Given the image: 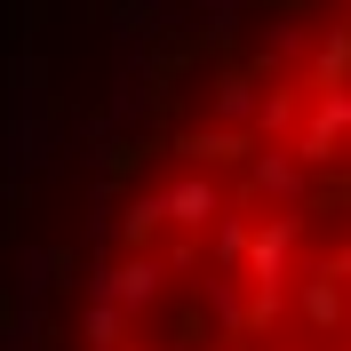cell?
Listing matches in <instances>:
<instances>
[{
    "mask_svg": "<svg viewBox=\"0 0 351 351\" xmlns=\"http://www.w3.org/2000/svg\"><path fill=\"white\" fill-rule=\"evenodd\" d=\"M120 351H144V343H120Z\"/></svg>",
    "mask_w": 351,
    "mask_h": 351,
    "instance_id": "obj_5",
    "label": "cell"
},
{
    "mask_svg": "<svg viewBox=\"0 0 351 351\" xmlns=\"http://www.w3.org/2000/svg\"><path fill=\"white\" fill-rule=\"evenodd\" d=\"M160 232H168V192H136L120 208V247H152Z\"/></svg>",
    "mask_w": 351,
    "mask_h": 351,
    "instance_id": "obj_4",
    "label": "cell"
},
{
    "mask_svg": "<svg viewBox=\"0 0 351 351\" xmlns=\"http://www.w3.org/2000/svg\"><path fill=\"white\" fill-rule=\"evenodd\" d=\"M128 319H136V311L120 304V295H88L80 343H88V351H120V343H128Z\"/></svg>",
    "mask_w": 351,
    "mask_h": 351,
    "instance_id": "obj_3",
    "label": "cell"
},
{
    "mask_svg": "<svg viewBox=\"0 0 351 351\" xmlns=\"http://www.w3.org/2000/svg\"><path fill=\"white\" fill-rule=\"evenodd\" d=\"M223 208H232V192L216 184V168H192V176H176V184H168V232H192V240H199Z\"/></svg>",
    "mask_w": 351,
    "mask_h": 351,
    "instance_id": "obj_1",
    "label": "cell"
},
{
    "mask_svg": "<svg viewBox=\"0 0 351 351\" xmlns=\"http://www.w3.org/2000/svg\"><path fill=\"white\" fill-rule=\"evenodd\" d=\"M176 152L192 160V168H240L247 152H256V120H216V128H184L176 136Z\"/></svg>",
    "mask_w": 351,
    "mask_h": 351,
    "instance_id": "obj_2",
    "label": "cell"
}]
</instances>
